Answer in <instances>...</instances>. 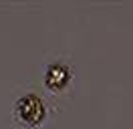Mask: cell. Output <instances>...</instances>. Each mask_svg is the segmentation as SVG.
Wrapping results in <instances>:
<instances>
[{"instance_id":"6da1fadb","label":"cell","mask_w":133,"mask_h":129,"mask_svg":"<svg viewBox=\"0 0 133 129\" xmlns=\"http://www.w3.org/2000/svg\"><path fill=\"white\" fill-rule=\"evenodd\" d=\"M14 119L24 127H38L46 119V103L36 93H24L14 103Z\"/></svg>"},{"instance_id":"7a4b0ae2","label":"cell","mask_w":133,"mask_h":129,"mask_svg":"<svg viewBox=\"0 0 133 129\" xmlns=\"http://www.w3.org/2000/svg\"><path fill=\"white\" fill-rule=\"evenodd\" d=\"M71 81H73V71H71V67L65 64V63H61V61L50 63L49 67H46V71H44V85H46V89L55 91V93L65 91Z\"/></svg>"}]
</instances>
